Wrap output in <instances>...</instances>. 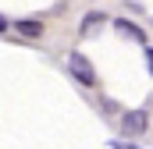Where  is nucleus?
I'll list each match as a JSON object with an SVG mask.
<instances>
[{"label": "nucleus", "mask_w": 153, "mask_h": 149, "mask_svg": "<svg viewBox=\"0 0 153 149\" xmlns=\"http://www.w3.org/2000/svg\"><path fill=\"white\" fill-rule=\"evenodd\" d=\"M114 32H121L125 39H135V43H146L143 29H139V25H132V21H125V18H114Z\"/></svg>", "instance_id": "3"}, {"label": "nucleus", "mask_w": 153, "mask_h": 149, "mask_svg": "<svg viewBox=\"0 0 153 149\" xmlns=\"http://www.w3.org/2000/svg\"><path fill=\"white\" fill-rule=\"evenodd\" d=\"M111 149H128V146H111Z\"/></svg>", "instance_id": "8"}, {"label": "nucleus", "mask_w": 153, "mask_h": 149, "mask_svg": "<svg viewBox=\"0 0 153 149\" xmlns=\"http://www.w3.org/2000/svg\"><path fill=\"white\" fill-rule=\"evenodd\" d=\"M4 29H7V18H4V14H0V32H4Z\"/></svg>", "instance_id": "7"}, {"label": "nucleus", "mask_w": 153, "mask_h": 149, "mask_svg": "<svg viewBox=\"0 0 153 149\" xmlns=\"http://www.w3.org/2000/svg\"><path fill=\"white\" fill-rule=\"evenodd\" d=\"M107 18L103 14H89L85 21H82V36H93V32H100V25H103Z\"/></svg>", "instance_id": "4"}, {"label": "nucleus", "mask_w": 153, "mask_h": 149, "mask_svg": "<svg viewBox=\"0 0 153 149\" xmlns=\"http://www.w3.org/2000/svg\"><path fill=\"white\" fill-rule=\"evenodd\" d=\"M18 32H22V36H39V32H43V25L25 18V21H18Z\"/></svg>", "instance_id": "5"}, {"label": "nucleus", "mask_w": 153, "mask_h": 149, "mask_svg": "<svg viewBox=\"0 0 153 149\" xmlns=\"http://www.w3.org/2000/svg\"><path fill=\"white\" fill-rule=\"evenodd\" d=\"M146 60H150V71H153V46H146Z\"/></svg>", "instance_id": "6"}, {"label": "nucleus", "mask_w": 153, "mask_h": 149, "mask_svg": "<svg viewBox=\"0 0 153 149\" xmlns=\"http://www.w3.org/2000/svg\"><path fill=\"white\" fill-rule=\"evenodd\" d=\"M146 124H150V117H146V110H128L125 117H121V131H125L128 139L143 135V131H146Z\"/></svg>", "instance_id": "2"}, {"label": "nucleus", "mask_w": 153, "mask_h": 149, "mask_svg": "<svg viewBox=\"0 0 153 149\" xmlns=\"http://www.w3.org/2000/svg\"><path fill=\"white\" fill-rule=\"evenodd\" d=\"M68 68H71V74H75L82 85H96V71H93V64H89L82 53H71V57H68Z\"/></svg>", "instance_id": "1"}]
</instances>
